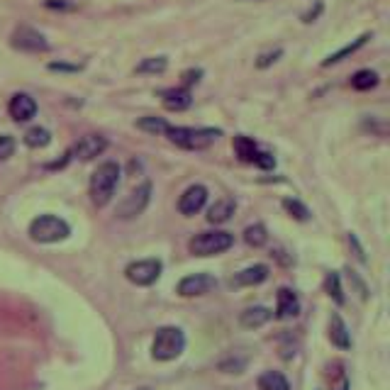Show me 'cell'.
Returning a JSON list of instances; mask_svg holds the SVG:
<instances>
[{"mask_svg": "<svg viewBox=\"0 0 390 390\" xmlns=\"http://www.w3.org/2000/svg\"><path fill=\"white\" fill-rule=\"evenodd\" d=\"M120 183V166L115 161H105L95 169V174L91 176V201L93 205L105 207L113 201L115 188Z\"/></svg>", "mask_w": 390, "mask_h": 390, "instance_id": "6da1fadb", "label": "cell"}, {"mask_svg": "<svg viewBox=\"0 0 390 390\" xmlns=\"http://www.w3.org/2000/svg\"><path fill=\"white\" fill-rule=\"evenodd\" d=\"M185 349V334L178 327H161L156 329L154 344H151V356L156 361H174L183 354Z\"/></svg>", "mask_w": 390, "mask_h": 390, "instance_id": "7a4b0ae2", "label": "cell"}, {"mask_svg": "<svg viewBox=\"0 0 390 390\" xmlns=\"http://www.w3.org/2000/svg\"><path fill=\"white\" fill-rule=\"evenodd\" d=\"M220 129H212V127H169L166 137L171 139L174 144L183 147V149H207L217 137H220Z\"/></svg>", "mask_w": 390, "mask_h": 390, "instance_id": "3957f363", "label": "cell"}, {"mask_svg": "<svg viewBox=\"0 0 390 390\" xmlns=\"http://www.w3.org/2000/svg\"><path fill=\"white\" fill-rule=\"evenodd\" d=\"M68 234H71L68 222L57 215H39L30 225V236L39 244H54V241L66 239Z\"/></svg>", "mask_w": 390, "mask_h": 390, "instance_id": "277c9868", "label": "cell"}, {"mask_svg": "<svg viewBox=\"0 0 390 390\" xmlns=\"http://www.w3.org/2000/svg\"><path fill=\"white\" fill-rule=\"evenodd\" d=\"M232 244H234V236H232L230 232L215 230V232H201V234H195L193 239H190L188 249L195 257H215V254L227 252Z\"/></svg>", "mask_w": 390, "mask_h": 390, "instance_id": "5b68a950", "label": "cell"}, {"mask_svg": "<svg viewBox=\"0 0 390 390\" xmlns=\"http://www.w3.org/2000/svg\"><path fill=\"white\" fill-rule=\"evenodd\" d=\"M10 44L15 46L17 52H27V54H41L49 52V41L41 32H37L35 27H15V32L10 35Z\"/></svg>", "mask_w": 390, "mask_h": 390, "instance_id": "8992f818", "label": "cell"}, {"mask_svg": "<svg viewBox=\"0 0 390 390\" xmlns=\"http://www.w3.org/2000/svg\"><path fill=\"white\" fill-rule=\"evenodd\" d=\"M149 201H151V183H142L139 188H134L132 193H129L127 198L120 203L118 215L122 217V220H129V217L142 215V212L147 210V205H149Z\"/></svg>", "mask_w": 390, "mask_h": 390, "instance_id": "52a82bcc", "label": "cell"}, {"mask_svg": "<svg viewBox=\"0 0 390 390\" xmlns=\"http://www.w3.org/2000/svg\"><path fill=\"white\" fill-rule=\"evenodd\" d=\"M161 268L164 266H161L159 259H144V261L129 263L124 276H127V281H132L134 286H151V283L159 281Z\"/></svg>", "mask_w": 390, "mask_h": 390, "instance_id": "ba28073f", "label": "cell"}, {"mask_svg": "<svg viewBox=\"0 0 390 390\" xmlns=\"http://www.w3.org/2000/svg\"><path fill=\"white\" fill-rule=\"evenodd\" d=\"M217 288V278L210 276V273H193V276H185L183 281L178 283V295L183 298H198V295H207L210 290Z\"/></svg>", "mask_w": 390, "mask_h": 390, "instance_id": "9c48e42d", "label": "cell"}, {"mask_svg": "<svg viewBox=\"0 0 390 390\" xmlns=\"http://www.w3.org/2000/svg\"><path fill=\"white\" fill-rule=\"evenodd\" d=\"M205 203H207V188L205 185H190V188H185V193L180 195L178 210H180V215L193 217L205 207Z\"/></svg>", "mask_w": 390, "mask_h": 390, "instance_id": "30bf717a", "label": "cell"}, {"mask_svg": "<svg viewBox=\"0 0 390 390\" xmlns=\"http://www.w3.org/2000/svg\"><path fill=\"white\" fill-rule=\"evenodd\" d=\"M8 113L15 122H30L32 118L37 115V103L35 98L27 95V93H15L8 103Z\"/></svg>", "mask_w": 390, "mask_h": 390, "instance_id": "8fae6325", "label": "cell"}, {"mask_svg": "<svg viewBox=\"0 0 390 390\" xmlns=\"http://www.w3.org/2000/svg\"><path fill=\"white\" fill-rule=\"evenodd\" d=\"M105 149H108V139L100 137V134H86V137H81L76 142L73 154H76L81 161H91V159H95V156L103 154Z\"/></svg>", "mask_w": 390, "mask_h": 390, "instance_id": "7c38bea8", "label": "cell"}, {"mask_svg": "<svg viewBox=\"0 0 390 390\" xmlns=\"http://www.w3.org/2000/svg\"><path fill=\"white\" fill-rule=\"evenodd\" d=\"M161 103H164V108L171 110V113H180V110L190 108V103H193V93H190V88H185V86L169 88V91L161 93Z\"/></svg>", "mask_w": 390, "mask_h": 390, "instance_id": "4fadbf2b", "label": "cell"}, {"mask_svg": "<svg viewBox=\"0 0 390 390\" xmlns=\"http://www.w3.org/2000/svg\"><path fill=\"white\" fill-rule=\"evenodd\" d=\"M300 313V300L295 295V290L290 288H281L278 290V308H276V317L278 319H290Z\"/></svg>", "mask_w": 390, "mask_h": 390, "instance_id": "5bb4252c", "label": "cell"}, {"mask_svg": "<svg viewBox=\"0 0 390 390\" xmlns=\"http://www.w3.org/2000/svg\"><path fill=\"white\" fill-rule=\"evenodd\" d=\"M268 278V266L266 263H257V266H249L244 271H239L234 278H232V286L236 288H244V286H259Z\"/></svg>", "mask_w": 390, "mask_h": 390, "instance_id": "9a60e30c", "label": "cell"}, {"mask_svg": "<svg viewBox=\"0 0 390 390\" xmlns=\"http://www.w3.org/2000/svg\"><path fill=\"white\" fill-rule=\"evenodd\" d=\"M329 339H332V344L339 346V349H349V346H351L349 327H346L344 319L339 317L337 313L329 317Z\"/></svg>", "mask_w": 390, "mask_h": 390, "instance_id": "2e32d148", "label": "cell"}, {"mask_svg": "<svg viewBox=\"0 0 390 390\" xmlns=\"http://www.w3.org/2000/svg\"><path fill=\"white\" fill-rule=\"evenodd\" d=\"M271 317H273V313L268 308H263V305H254V308H247L239 315V324L247 329H257V327H263Z\"/></svg>", "mask_w": 390, "mask_h": 390, "instance_id": "e0dca14e", "label": "cell"}, {"mask_svg": "<svg viewBox=\"0 0 390 390\" xmlns=\"http://www.w3.org/2000/svg\"><path fill=\"white\" fill-rule=\"evenodd\" d=\"M234 210H236V205L232 198H220V201H217L215 205H210V210H207V222L222 225V222H227L234 215Z\"/></svg>", "mask_w": 390, "mask_h": 390, "instance_id": "ac0fdd59", "label": "cell"}, {"mask_svg": "<svg viewBox=\"0 0 390 390\" xmlns=\"http://www.w3.org/2000/svg\"><path fill=\"white\" fill-rule=\"evenodd\" d=\"M369 39H371V35H369V32H366V35H361L359 39H354V41H351V44L342 46V49H339L337 54H329V57H327V59H324V62H322V66L327 68V66H332V64L344 62L346 57H351V54H354V52H359L361 46H364L366 41H369Z\"/></svg>", "mask_w": 390, "mask_h": 390, "instance_id": "d6986e66", "label": "cell"}, {"mask_svg": "<svg viewBox=\"0 0 390 390\" xmlns=\"http://www.w3.org/2000/svg\"><path fill=\"white\" fill-rule=\"evenodd\" d=\"M234 151H236V156H239L241 161L254 164V159H257V154H259V147H257V142H254L252 137H244V134H239V137H234Z\"/></svg>", "mask_w": 390, "mask_h": 390, "instance_id": "ffe728a7", "label": "cell"}, {"mask_svg": "<svg viewBox=\"0 0 390 390\" xmlns=\"http://www.w3.org/2000/svg\"><path fill=\"white\" fill-rule=\"evenodd\" d=\"M257 385H259V390H290L288 378L283 373H278V371H266V373H261Z\"/></svg>", "mask_w": 390, "mask_h": 390, "instance_id": "44dd1931", "label": "cell"}, {"mask_svg": "<svg viewBox=\"0 0 390 390\" xmlns=\"http://www.w3.org/2000/svg\"><path fill=\"white\" fill-rule=\"evenodd\" d=\"M171 124L166 122L164 118H154V115H147V118H139L137 120V129L147 134H166L169 132Z\"/></svg>", "mask_w": 390, "mask_h": 390, "instance_id": "7402d4cb", "label": "cell"}, {"mask_svg": "<svg viewBox=\"0 0 390 390\" xmlns=\"http://www.w3.org/2000/svg\"><path fill=\"white\" fill-rule=\"evenodd\" d=\"M49 142H52V132L44 127H32L25 132V144L32 149H44Z\"/></svg>", "mask_w": 390, "mask_h": 390, "instance_id": "603a6c76", "label": "cell"}, {"mask_svg": "<svg viewBox=\"0 0 390 390\" xmlns=\"http://www.w3.org/2000/svg\"><path fill=\"white\" fill-rule=\"evenodd\" d=\"M244 241H247L249 247H254V249H259V247H263L268 241V232H266V227L263 225H249L247 230H244Z\"/></svg>", "mask_w": 390, "mask_h": 390, "instance_id": "cb8c5ba5", "label": "cell"}, {"mask_svg": "<svg viewBox=\"0 0 390 390\" xmlns=\"http://www.w3.org/2000/svg\"><path fill=\"white\" fill-rule=\"evenodd\" d=\"M351 86H354L356 91H371V88L378 86V73L371 71V68L356 71L354 76H351Z\"/></svg>", "mask_w": 390, "mask_h": 390, "instance_id": "d4e9b609", "label": "cell"}, {"mask_svg": "<svg viewBox=\"0 0 390 390\" xmlns=\"http://www.w3.org/2000/svg\"><path fill=\"white\" fill-rule=\"evenodd\" d=\"M166 66H169L166 57H147V59H142V62L137 64V68H134V71H137V73H164Z\"/></svg>", "mask_w": 390, "mask_h": 390, "instance_id": "484cf974", "label": "cell"}, {"mask_svg": "<svg viewBox=\"0 0 390 390\" xmlns=\"http://www.w3.org/2000/svg\"><path fill=\"white\" fill-rule=\"evenodd\" d=\"M244 369H247V356L236 359L234 354H230L227 359L220 361V371H222V373H241Z\"/></svg>", "mask_w": 390, "mask_h": 390, "instance_id": "4316f807", "label": "cell"}, {"mask_svg": "<svg viewBox=\"0 0 390 390\" xmlns=\"http://www.w3.org/2000/svg\"><path fill=\"white\" fill-rule=\"evenodd\" d=\"M324 286H327V292L334 298V303L337 305H344V292H342V286H339V276L337 273H327V281H324Z\"/></svg>", "mask_w": 390, "mask_h": 390, "instance_id": "83f0119b", "label": "cell"}, {"mask_svg": "<svg viewBox=\"0 0 390 390\" xmlns=\"http://www.w3.org/2000/svg\"><path fill=\"white\" fill-rule=\"evenodd\" d=\"M283 207H286V210L290 212L295 220H303L305 222L310 217V210L300 201H295V198H286V201H283Z\"/></svg>", "mask_w": 390, "mask_h": 390, "instance_id": "f1b7e54d", "label": "cell"}, {"mask_svg": "<svg viewBox=\"0 0 390 390\" xmlns=\"http://www.w3.org/2000/svg\"><path fill=\"white\" fill-rule=\"evenodd\" d=\"M15 154V139L10 134H0V161L10 159Z\"/></svg>", "mask_w": 390, "mask_h": 390, "instance_id": "f546056e", "label": "cell"}, {"mask_svg": "<svg viewBox=\"0 0 390 390\" xmlns=\"http://www.w3.org/2000/svg\"><path fill=\"white\" fill-rule=\"evenodd\" d=\"M281 57H283V49H273V52H263L261 57L257 59V66H259V68H268V66H271V64H276Z\"/></svg>", "mask_w": 390, "mask_h": 390, "instance_id": "4dcf8cb0", "label": "cell"}, {"mask_svg": "<svg viewBox=\"0 0 390 390\" xmlns=\"http://www.w3.org/2000/svg\"><path fill=\"white\" fill-rule=\"evenodd\" d=\"M254 164L261 166V169H273V166H276V159H273L271 154H266V151H259L257 159H254Z\"/></svg>", "mask_w": 390, "mask_h": 390, "instance_id": "1f68e13d", "label": "cell"}, {"mask_svg": "<svg viewBox=\"0 0 390 390\" xmlns=\"http://www.w3.org/2000/svg\"><path fill=\"white\" fill-rule=\"evenodd\" d=\"M201 76H203L201 68H190V71H185V73H183V83H185V88H190V86H193V83L201 81Z\"/></svg>", "mask_w": 390, "mask_h": 390, "instance_id": "d6a6232c", "label": "cell"}, {"mask_svg": "<svg viewBox=\"0 0 390 390\" xmlns=\"http://www.w3.org/2000/svg\"><path fill=\"white\" fill-rule=\"evenodd\" d=\"M319 12H322V0H317V3H315V10L310 8V10L305 12V15H303V22H315V20H317Z\"/></svg>", "mask_w": 390, "mask_h": 390, "instance_id": "836d02e7", "label": "cell"}, {"mask_svg": "<svg viewBox=\"0 0 390 390\" xmlns=\"http://www.w3.org/2000/svg\"><path fill=\"white\" fill-rule=\"evenodd\" d=\"M46 6H49V8H54V10H71V8H73V3H66V0H49Z\"/></svg>", "mask_w": 390, "mask_h": 390, "instance_id": "e575fe53", "label": "cell"}, {"mask_svg": "<svg viewBox=\"0 0 390 390\" xmlns=\"http://www.w3.org/2000/svg\"><path fill=\"white\" fill-rule=\"evenodd\" d=\"M49 68H52V71H78V66H68V64H49Z\"/></svg>", "mask_w": 390, "mask_h": 390, "instance_id": "d590c367", "label": "cell"}, {"mask_svg": "<svg viewBox=\"0 0 390 390\" xmlns=\"http://www.w3.org/2000/svg\"><path fill=\"white\" fill-rule=\"evenodd\" d=\"M139 390H151V388H139Z\"/></svg>", "mask_w": 390, "mask_h": 390, "instance_id": "8d00e7d4", "label": "cell"}]
</instances>
